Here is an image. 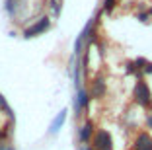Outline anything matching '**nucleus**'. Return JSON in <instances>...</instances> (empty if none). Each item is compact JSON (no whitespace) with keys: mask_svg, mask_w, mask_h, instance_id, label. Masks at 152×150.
I'll return each instance as SVG.
<instances>
[{"mask_svg":"<svg viewBox=\"0 0 152 150\" xmlns=\"http://www.w3.org/2000/svg\"><path fill=\"white\" fill-rule=\"evenodd\" d=\"M115 8V0H103V12H111Z\"/></svg>","mask_w":152,"mask_h":150,"instance_id":"nucleus-8","label":"nucleus"},{"mask_svg":"<svg viewBox=\"0 0 152 150\" xmlns=\"http://www.w3.org/2000/svg\"><path fill=\"white\" fill-rule=\"evenodd\" d=\"M2 138H6V132L4 131H0V140H2Z\"/></svg>","mask_w":152,"mask_h":150,"instance_id":"nucleus-13","label":"nucleus"},{"mask_svg":"<svg viewBox=\"0 0 152 150\" xmlns=\"http://www.w3.org/2000/svg\"><path fill=\"white\" fill-rule=\"evenodd\" d=\"M92 135H94V125H92V121H88V123L80 129V142H84V144L90 142L92 140Z\"/></svg>","mask_w":152,"mask_h":150,"instance_id":"nucleus-7","label":"nucleus"},{"mask_svg":"<svg viewBox=\"0 0 152 150\" xmlns=\"http://www.w3.org/2000/svg\"><path fill=\"white\" fill-rule=\"evenodd\" d=\"M14 10H16V0H6V12L14 14Z\"/></svg>","mask_w":152,"mask_h":150,"instance_id":"nucleus-9","label":"nucleus"},{"mask_svg":"<svg viewBox=\"0 0 152 150\" xmlns=\"http://www.w3.org/2000/svg\"><path fill=\"white\" fill-rule=\"evenodd\" d=\"M80 150H94L92 146H84V148H80Z\"/></svg>","mask_w":152,"mask_h":150,"instance_id":"nucleus-14","label":"nucleus"},{"mask_svg":"<svg viewBox=\"0 0 152 150\" xmlns=\"http://www.w3.org/2000/svg\"><path fill=\"white\" fill-rule=\"evenodd\" d=\"M6 150H14V146H12V144H8V146H6Z\"/></svg>","mask_w":152,"mask_h":150,"instance_id":"nucleus-15","label":"nucleus"},{"mask_svg":"<svg viewBox=\"0 0 152 150\" xmlns=\"http://www.w3.org/2000/svg\"><path fill=\"white\" fill-rule=\"evenodd\" d=\"M146 127H148V129H152V113L146 117Z\"/></svg>","mask_w":152,"mask_h":150,"instance_id":"nucleus-12","label":"nucleus"},{"mask_svg":"<svg viewBox=\"0 0 152 150\" xmlns=\"http://www.w3.org/2000/svg\"><path fill=\"white\" fill-rule=\"evenodd\" d=\"M103 94H105V82L102 78H96L92 82V86H90V96L92 97H103Z\"/></svg>","mask_w":152,"mask_h":150,"instance_id":"nucleus-5","label":"nucleus"},{"mask_svg":"<svg viewBox=\"0 0 152 150\" xmlns=\"http://www.w3.org/2000/svg\"><path fill=\"white\" fill-rule=\"evenodd\" d=\"M49 27H51V20L47 18V16H43V18H39L33 26H29L26 31H23V37H26V39H29V37H37V35H41V33H45Z\"/></svg>","mask_w":152,"mask_h":150,"instance_id":"nucleus-3","label":"nucleus"},{"mask_svg":"<svg viewBox=\"0 0 152 150\" xmlns=\"http://www.w3.org/2000/svg\"><path fill=\"white\" fill-rule=\"evenodd\" d=\"M142 74H152V62H146V66H144V68H142Z\"/></svg>","mask_w":152,"mask_h":150,"instance_id":"nucleus-11","label":"nucleus"},{"mask_svg":"<svg viewBox=\"0 0 152 150\" xmlns=\"http://www.w3.org/2000/svg\"><path fill=\"white\" fill-rule=\"evenodd\" d=\"M51 8H53V16H58V2L51 0Z\"/></svg>","mask_w":152,"mask_h":150,"instance_id":"nucleus-10","label":"nucleus"},{"mask_svg":"<svg viewBox=\"0 0 152 150\" xmlns=\"http://www.w3.org/2000/svg\"><path fill=\"white\" fill-rule=\"evenodd\" d=\"M133 96H134V100H137V103H139V105H142V107L150 105V102H152V94H150V88H148V84L144 82L142 78H139V80H137V84H134V92H133Z\"/></svg>","mask_w":152,"mask_h":150,"instance_id":"nucleus-1","label":"nucleus"},{"mask_svg":"<svg viewBox=\"0 0 152 150\" xmlns=\"http://www.w3.org/2000/svg\"><path fill=\"white\" fill-rule=\"evenodd\" d=\"M64 121H66V111H61V113L55 117V121L51 123V129H49L51 135H57V132L61 131V127L64 125Z\"/></svg>","mask_w":152,"mask_h":150,"instance_id":"nucleus-6","label":"nucleus"},{"mask_svg":"<svg viewBox=\"0 0 152 150\" xmlns=\"http://www.w3.org/2000/svg\"><path fill=\"white\" fill-rule=\"evenodd\" d=\"M133 150H152V137L148 132H139L137 138H134V144H133Z\"/></svg>","mask_w":152,"mask_h":150,"instance_id":"nucleus-4","label":"nucleus"},{"mask_svg":"<svg viewBox=\"0 0 152 150\" xmlns=\"http://www.w3.org/2000/svg\"><path fill=\"white\" fill-rule=\"evenodd\" d=\"M92 148L94 150H113V140H111V135L107 131H98L92 137Z\"/></svg>","mask_w":152,"mask_h":150,"instance_id":"nucleus-2","label":"nucleus"}]
</instances>
